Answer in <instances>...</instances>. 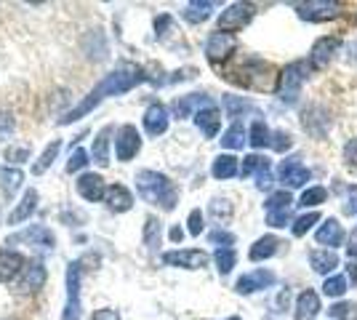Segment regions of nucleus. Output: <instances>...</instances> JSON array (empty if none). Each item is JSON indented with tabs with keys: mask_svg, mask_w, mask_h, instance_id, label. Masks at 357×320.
Masks as SVG:
<instances>
[{
	"mask_svg": "<svg viewBox=\"0 0 357 320\" xmlns=\"http://www.w3.org/2000/svg\"><path fill=\"white\" fill-rule=\"evenodd\" d=\"M144 80H149V75L142 70V67H136V64H120V67H115L112 73H107V75L91 89L89 96H83V99H80V102H77L59 123L61 125H67V123L80 121V118L89 115L93 107L102 105L107 96H118V93L131 91V89H136V86L144 83Z\"/></svg>",
	"mask_w": 357,
	"mask_h": 320,
	"instance_id": "obj_1",
	"label": "nucleus"
},
{
	"mask_svg": "<svg viewBox=\"0 0 357 320\" xmlns=\"http://www.w3.org/2000/svg\"><path fill=\"white\" fill-rule=\"evenodd\" d=\"M136 190H139V195L152 203V206H160L163 211H174L178 203V190L176 184L171 182L165 174L160 171H139L136 174Z\"/></svg>",
	"mask_w": 357,
	"mask_h": 320,
	"instance_id": "obj_2",
	"label": "nucleus"
},
{
	"mask_svg": "<svg viewBox=\"0 0 357 320\" xmlns=\"http://www.w3.org/2000/svg\"><path fill=\"white\" fill-rule=\"evenodd\" d=\"M307 77H310V64H307V61H294V64H288L283 70V75H280V83H278V96L283 99L285 105H294L298 99L301 86L307 83Z\"/></svg>",
	"mask_w": 357,
	"mask_h": 320,
	"instance_id": "obj_3",
	"label": "nucleus"
},
{
	"mask_svg": "<svg viewBox=\"0 0 357 320\" xmlns=\"http://www.w3.org/2000/svg\"><path fill=\"white\" fill-rule=\"evenodd\" d=\"M296 200L291 198V192H272L264 203V211H267V224L269 227H285L291 222V211H294Z\"/></svg>",
	"mask_w": 357,
	"mask_h": 320,
	"instance_id": "obj_4",
	"label": "nucleus"
},
{
	"mask_svg": "<svg viewBox=\"0 0 357 320\" xmlns=\"http://www.w3.org/2000/svg\"><path fill=\"white\" fill-rule=\"evenodd\" d=\"M19 243L35 245V248H40V251H54L56 238H54V232L48 227H43V224H32V227L16 232V235H11V238L6 241V245H19Z\"/></svg>",
	"mask_w": 357,
	"mask_h": 320,
	"instance_id": "obj_5",
	"label": "nucleus"
},
{
	"mask_svg": "<svg viewBox=\"0 0 357 320\" xmlns=\"http://www.w3.org/2000/svg\"><path fill=\"white\" fill-rule=\"evenodd\" d=\"M61 320H80V261L67 267V302Z\"/></svg>",
	"mask_w": 357,
	"mask_h": 320,
	"instance_id": "obj_6",
	"label": "nucleus"
},
{
	"mask_svg": "<svg viewBox=\"0 0 357 320\" xmlns=\"http://www.w3.org/2000/svg\"><path fill=\"white\" fill-rule=\"evenodd\" d=\"M253 19V6L251 3H232L227 6L219 16V32H238L243 30Z\"/></svg>",
	"mask_w": 357,
	"mask_h": 320,
	"instance_id": "obj_7",
	"label": "nucleus"
},
{
	"mask_svg": "<svg viewBox=\"0 0 357 320\" xmlns=\"http://www.w3.org/2000/svg\"><path fill=\"white\" fill-rule=\"evenodd\" d=\"M296 14L307 22H328L333 16H339V3H331V0H307V3H296L294 6Z\"/></svg>",
	"mask_w": 357,
	"mask_h": 320,
	"instance_id": "obj_8",
	"label": "nucleus"
},
{
	"mask_svg": "<svg viewBox=\"0 0 357 320\" xmlns=\"http://www.w3.org/2000/svg\"><path fill=\"white\" fill-rule=\"evenodd\" d=\"M142 150V137L136 131V125H123L115 137V155H118L120 163H128L134 160L136 155Z\"/></svg>",
	"mask_w": 357,
	"mask_h": 320,
	"instance_id": "obj_9",
	"label": "nucleus"
},
{
	"mask_svg": "<svg viewBox=\"0 0 357 320\" xmlns=\"http://www.w3.org/2000/svg\"><path fill=\"white\" fill-rule=\"evenodd\" d=\"M163 261L171 267H184V270H203L208 264V254L200 248H181V251H165Z\"/></svg>",
	"mask_w": 357,
	"mask_h": 320,
	"instance_id": "obj_10",
	"label": "nucleus"
},
{
	"mask_svg": "<svg viewBox=\"0 0 357 320\" xmlns=\"http://www.w3.org/2000/svg\"><path fill=\"white\" fill-rule=\"evenodd\" d=\"M240 174L243 176H256V187L259 190H269L272 187V166H269V158H264V155H248L243 160Z\"/></svg>",
	"mask_w": 357,
	"mask_h": 320,
	"instance_id": "obj_11",
	"label": "nucleus"
},
{
	"mask_svg": "<svg viewBox=\"0 0 357 320\" xmlns=\"http://www.w3.org/2000/svg\"><path fill=\"white\" fill-rule=\"evenodd\" d=\"M232 51H235V38H232L229 32H211L208 40H206V56H208L213 64H216V61H224Z\"/></svg>",
	"mask_w": 357,
	"mask_h": 320,
	"instance_id": "obj_12",
	"label": "nucleus"
},
{
	"mask_svg": "<svg viewBox=\"0 0 357 320\" xmlns=\"http://www.w3.org/2000/svg\"><path fill=\"white\" fill-rule=\"evenodd\" d=\"M75 187H77V195L83 200H89V203H96V200H102L107 195L105 179L99 174H80Z\"/></svg>",
	"mask_w": 357,
	"mask_h": 320,
	"instance_id": "obj_13",
	"label": "nucleus"
},
{
	"mask_svg": "<svg viewBox=\"0 0 357 320\" xmlns=\"http://www.w3.org/2000/svg\"><path fill=\"white\" fill-rule=\"evenodd\" d=\"M144 131L149 137H163L168 131V109L160 102H155L144 109Z\"/></svg>",
	"mask_w": 357,
	"mask_h": 320,
	"instance_id": "obj_14",
	"label": "nucleus"
},
{
	"mask_svg": "<svg viewBox=\"0 0 357 320\" xmlns=\"http://www.w3.org/2000/svg\"><path fill=\"white\" fill-rule=\"evenodd\" d=\"M278 176H280V182L285 187H304V184L310 182V168H304L298 160H283L280 168H278Z\"/></svg>",
	"mask_w": 357,
	"mask_h": 320,
	"instance_id": "obj_15",
	"label": "nucleus"
},
{
	"mask_svg": "<svg viewBox=\"0 0 357 320\" xmlns=\"http://www.w3.org/2000/svg\"><path fill=\"white\" fill-rule=\"evenodd\" d=\"M272 283H275V273H269V270H253V273H245L235 283V291L238 294H253V291L269 289Z\"/></svg>",
	"mask_w": 357,
	"mask_h": 320,
	"instance_id": "obj_16",
	"label": "nucleus"
},
{
	"mask_svg": "<svg viewBox=\"0 0 357 320\" xmlns=\"http://www.w3.org/2000/svg\"><path fill=\"white\" fill-rule=\"evenodd\" d=\"M45 277H48V273H45L43 264H40V261H32V264H27V267H24V275L19 277V283H16V291H22V294H30V291L43 289Z\"/></svg>",
	"mask_w": 357,
	"mask_h": 320,
	"instance_id": "obj_17",
	"label": "nucleus"
},
{
	"mask_svg": "<svg viewBox=\"0 0 357 320\" xmlns=\"http://www.w3.org/2000/svg\"><path fill=\"white\" fill-rule=\"evenodd\" d=\"M206 107H213L211 102V96L206 93H187V96H178L176 102H174V115L176 118H190L192 115V109H206Z\"/></svg>",
	"mask_w": 357,
	"mask_h": 320,
	"instance_id": "obj_18",
	"label": "nucleus"
},
{
	"mask_svg": "<svg viewBox=\"0 0 357 320\" xmlns=\"http://www.w3.org/2000/svg\"><path fill=\"white\" fill-rule=\"evenodd\" d=\"M339 51V38H320V40H314L312 46V54H310V61H312V67L317 70H323L328 61L333 59V54Z\"/></svg>",
	"mask_w": 357,
	"mask_h": 320,
	"instance_id": "obj_19",
	"label": "nucleus"
},
{
	"mask_svg": "<svg viewBox=\"0 0 357 320\" xmlns=\"http://www.w3.org/2000/svg\"><path fill=\"white\" fill-rule=\"evenodd\" d=\"M314 241L320 245H342L344 243V227L339 219H326V224H320L314 232Z\"/></svg>",
	"mask_w": 357,
	"mask_h": 320,
	"instance_id": "obj_20",
	"label": "nucleus"
},
{
	"mask_svg": "<svg viewBox=\"0 0 357 320\" xmlns=\"http://www.w3.org/2000/svg\"><path fill=\"white\" fill-rule=\"evenodd\" d=\"M195 123H197V128L203 131V137H206V139H213L216 134H219V125H222V115H219V109H216V107H206V109L195 112Z\"/></svg>",
	"mask_w": 357,
	"mask_h": 320,
	"instance_id": "obj_21",
	"label": "nucleus"
},
{
	"mask_svg": "<svg viewBox=\"0 0 357 320\" xmlns=\"http://www.w3.org/2000/svg\"><path fill=\"white\" fill-rule=\"evenodd\" d=\"M107 206L112 208V211H128L131 206H134V195H131V190L128 187H123V184H112V187H107Z\"/></svg>",
	"mask_w": 357,
	"mask_h": 320,
	"instance_id": "obj_22",
	"label": "nucleus"
},
{
	"mask_svg": "<svg viewBox=\"0 0 357 320\" xmlns=\"http://www.w3.org/2000/svg\"><path fill=\"white\" fill-rule=\"evenodd\" d=\"M35 208H38V190H27L24 195H22V200L16 203V208L11 211V216H8V224H19V222H24V219H30L32 213H35Z\"/></svg>",
	"mask_w": 357,
	"mask_h": 320,
	"instance_id": "obj_23",
	"label": "nucleus"
},
{
	"mask_svg": "<svg viewBox=\"0 0 357 320\" xmlns=\"http://www.w3.org/2000/svg\"><path fill=\"white\" fill-rule=\"evenodd\" d=\"M109 137H112V125H105L96 139H93V147H91V158L96 166H109Z\"/></svg>",
	"mask_w": 357,
	"mask_h": 320,
	"instance_id": "obj_24",
	"label": "nucleus"
},
{
	"mask_svg": "<svg viewBox=\"0 0 357 320\" xmlns=\"http://www.w3.org/2000/svg\"><path fill=\"white\" fill-rule=\"evenodd\" d=\"M24 267V259L16 254V251H0V283H8V280H14L19 270Z\"/></svg>",
	"mask_w": 357,
	"mask_h": 320,
	"instance_id": "obj_25",
	"label": "nucleus"
},
{
	"mask_svg": "<svg viewBox=\"0 0 357 320\" xmlns=\"http://www.w3.org/2000/svg\"><path fill=\"white\" fill-rule=\"evenodd\" d=\"M320 312V296L314 291H304L296 299V320H314Z\"/></svg>",
	"mask_w": 357,
	"mask_h": 320,
	"instance_id": "obj_26",
	"label": "nucleus"
},
{
	"mask_svg": "<svg viewBox=\"0 0 357 320\" xmlns=\"http://www.w3.org/2000/svg\"><path fill=\"white\" fill-rule=\"evenodd\" d=\"M278 248H280V241H278L275 235H264V238H259V241L251 245L248 257H251V261H264V259H269V257H275Z\"/></svg>",
	"mask_w": 357,
	"mask_h": 320,
	"instance_id": "obj_27",
	"label": "nucleus"
},
{
	"mask_svg": "<svg viewBox=\"0 0 357 320\" xmlns=\"http://www.w3.org/2000/svg\"><path fill=\"white\" fill-rule=\"evenodd\" d=\"M238 158L235 155H219L216 160H213V166H211V174L216 176V179H232V176H238Z\"/></svg>",
	"mask_w": 357,
	"mask_h": 320,
	"instance_id": "obj_28",
	"label": "nucleus"
},
{
	"mask_svg": "<svg viewBox=\"0 0 357 320\" xmlns=\"http://www.w3.org/2000/svg\"><path fill=\"white\" fill-rule=\"evenodd\" d=\"M211 11H213V3H208V0H192V3H187L184 6V19L190 22V24H200V22H206L211 16Z\"/></svg>",
	"mask_w": 357,
	"mask_h": 320,
	"instance_id": "obj_29",
	"label": "nucleus"
},
{
	"mask_svg": "<svg viewBox=\"0 0 357 320\" xmlns=\"http://www.w3.org/2000/svg\"><path fill=\"white\" fill-rule=\"evenodd\" d=\"M310 264H312L314 273L328 275L333 267H339V257H336V251H312L310 254Z\"/></svg>",
	"mask_w": 357,
	"mask_h": 320,
	"instance_id": "obj_30",
	"label": "nucleus"
},
{
	"mask_svg": "<svg viewBox=\"0 0 357 320\" xmlns=\"http://www.w3.org/2000/svg\"><path fill=\"white\" fill-rule=\"evenodd\" d=\"M0 182H3V192H6L8 198H14V192L22 187V182H24V174H22L19 168H3V171H0Z\"/></svg>",
	"mask_w": 357,
	"mask_h": 320,
	"instance_id": "obj_31",
	"label": "nucleus"
},
{
	"mask_svg": "<svg viewBox=\"0 0 357 320\" xmlns=\"http://www.w3.org/2000/svg\"><path fill=\"white\" fill-rule=\"evenodd\" d=\"M243 144H245V128H243V123H232V125L224 131L222 147H227V150H240Z\"/></svg>",
	"mask_w": 357,
	"mask_h": 320,
	"instance_id": "obj_32",
	"label": "nucleus"
},
{
	"mask_svg": "<svg viewBox=\"0 0 357 320\" xmlns=\"http://www.w3.org/2000/svg\"><path fill=\"white\" fill-rule=\"evenodd\" d=\"M59 150H61V142H59V139H54V142H51V144H48V147L43 150V155L38 158V163L32 166V174H43L45 168L51 166L54 160H56V155H59Z\"/></svg>",
	"mask_w": 357,
	"mask_h": 320,
	"instance_id": "obj_33",
	"label": "nucleus"
},
{
	"mask_svg": "<svg viewBox=\"0 0 357 320\" xmlns=\"http://www.w3.org/2000/svg\"><path fill=\"white\" fill-rule=\"evenodd\" d=\"M144 245L149 251H155L160 245V222L155 216H147V222H144Z\"/></svg>",
	"mask_w": 357,
	"mask_h": 320,
	"instance_id": "obj_34",
	"label": "nucleus"
},
{
	"mask_svg": "<svg viewBox=\"0 0 357 320\" xmlns=\"http://www.w3.org/2000/svg\"><path fill=\"white\" fill-rule=\"evenodd\" d=\"M213 261H216L219 273L227 275V273H232V267H235V261H238V254H235V248H219Z\"/></svg>",
	"mask_w": 357,
	"mask_h": 320,
	"instance_id": "obj_35",
	"label": "nucleus"
},
{
	"mask_svg": "<svg viewBox=\"0 0 357 320\" xmlns=\"http://www.w3.org/2000/svg\"><path fill=\"white\" fill-rule=\"evenodd\" d=\"M224 109H227L229 118H240L243 112L253 109V105L251 102H245V99H240V96H224Z\"/></svg>",
	"mask_w": 357,
	"mask_h": 320,
	"instance_id": "obj_36",
	"label": "nucleus"
},
{
	"mask_svg": "<svg viewBox=\"0 0 357 320\" xmlns=\"http://www.w3.org/2000/svg\"><path fill=\"white\" fill-rule=\"evenodd\" d=\"M272 134H269V128L264 125V121H256L251 125V134H248V142H251L253 147H267Z\"/></svg>",
	"mask_w": 357,
	"mask_h": 320,
	"instance_id": "obj_37",
	"label": "nucleus"
},
{
	"mask_svg": "<svg viewBox=\"0 0 357 320\" xmlns=\"http://www.w3.org/2000/svg\"><path fill=\"white\" fill-rule=\"evenodd\" d=\"M326 198H328L326 187H310V190H304V195H301V200H298V206L312 208V206H320Z\"/></svg>",
	"mask_w": 357,
	"mask_h": 320,
	"instance_id": "obj_38",
	"label": "nucleus"
},
{
	"mask_svg": "<svg viewBox=\"0 0 357 320\" xmlns=\"http://www.w3.org/2000/svg\"><path fill=\"white\" fill-rule=\"evenodd\" d=\"M323 294L326 296H344L347 294V277L344 275H333L323 283Z\"/></svg>",
	"mask_w": 357,
	"mask_h": 320,
	"instance_id": "obj_39",
	"label": "nucleus"
},
{
	"mask_svg": "<svg viewBox=\"0 0 357 320\" xmlns=\"http://www.w3.org/2000/svg\"><path fill=\"white\" fill-rule=\"evenodd\" d=\"M211 213H213L216 222H227L232 216V203L224 198H213L211 200Z\"/></svg>",
	"mask_w": 357,
	"mask_h": 320,
	"instance_id": "obj_40",
	"label": "nucleus"
},
{
	"mask_svg": "<svg viewBox=\"0 0 357 320\" xmlns=\"http://www.w3.org/2000/svg\"><path fill=\"white\" fill-rule=\"evenodd\" d=\"M317 222H320V213H317V211L298 216L296 222H294V235H296V238H301V235H304V232H310V229H312V224H317Z\"/></svg>",
	"mask_w": 357,
	"mask_h": 320,
	"instance_id": "obj_41",
	"label": "nucleus"
},
{
	"mask_svg": "<svg viewBox=\"0 0 357 320\" xmlns=\"http://www.w3.org/2000/svg\"><path fill=\"white\" fill-rule=\"evenodd\" d=\"M86 166H89V153L83 147H75V153H70V160H67V174H77Z\"/></svg>",
	"mask_w": 357,
	"mask_h": 320,
	"instance_id": "obj_42",
	"label": "nucleus"
},
{
	"mask_svg": "<svg viewBox=\"0 0 357 320\" xmlns=\"http://www.w3.org/2000/svg\"><path fill=\"white\" fill-rule=\"evenodd\" d=\"M208 238H211V243L219 245V248H232V243H235V235H232V232H224V229L211 232Z\"/></svg>",
	"mask_w": 357,
	"mask_h": 320,
	"instance_id": "obj_43",
	"label": "nucleus"
},
{
	"mask_svg": "<svg viewBox=\"0 0 357 320\" xmlns=\"http://www.w3.org/2000/svg\"><path fill=\"white\" fill-rule=\"evenodd\" d=\"M269 147H272V150H278V153H283V150L291 147V139H288L285 131H275L272 139H269Z\"/></svg>",
	"mask_w": 357,
	"mask_h": 320,
	"instance_id": "obj_44",
	"label": "nucleus"
},
{
	"mask_svg": "<svg viewBox=\"0 0 357 320\" xmlns=\"http://www.w3.org/2000/svg\"><path fill=\"white\" fill-rule=\"evenodd\" d=\"M187 229H190V235H200V232H203V211H200V208H195V211L190 213Z\"/></svg>",
	"mask_w": 357,
	"mask_h": 320,
	"instance_id": "obj_45",
	"label": "nucleus"
},
{
	"mask_svg": "<svg viewBox=\"0 0 357 320\" xmlns=\"http://www.w3.org/2000/svg\"><path fill=\"white\" fill-rule=\"evenodd\" d=\"M14 134V118L11 112H0V142Z\"/></svg>",
	"mask_w": 357,
	"mask_h": 320,
	"instance_id": "obj_46",
	"label": "nucleus"
},
{
	"mask_svg": "<svg viewBox=\"0 0 357 320\" xmlns=\"http://www.w3.org/2000/svg\"><path fill=\"white\" fill-rule=\"evenodd\" d=\"M91 320H120V312L112 310V307H102V310H93L91 312Z\"/></svg>",
	"mask_w": 357,
	"mask_h": 320,
	"instance_id": "obj_47",
	"label": "nucleus"
},
{
	"mask_svg": "<svg viewBox=\"0 0 357 320\" xmlns=\"http://www.w3.org/2000/svg\"><path fill=\"white\" fill-rule=\"evenodd\" d=\"M6 158L14 160V163H22V160L30 158V150L27 147H11V150H6Z\"/></svg>",
	"mask_w": 357,
	"mask_h": 320,
	"instance_id": "obj_48",
	"label": "nucleus"
},
{
	"mask_svg": "<svg viewBox=\"0 0 357 320\" xmlns=\"http://www.w3.org/2000/svg\"><path fill=\"white\" fill-rule=\"evenodd\" d=\"M349 310H355L352 305H333L331 307V318H339V320H347L349 318Z\"/></svg>",
	"mask_w": 357,
	"mask_h": 320,
	"instance_id": "obj_49",
	"label": "nucleus"
},
{
	"mask_svg": "<svg viewBox=\"0 0 357 320\" xmlns=\"http://www.w3.org/2000/svg\"><path fill=\"white\" fill-rule=\"evenodd\" d=\"M344 158L349 166H357V139H352L347 147H344Z\"/></svg>",
	"mask_w": 357,
	"mask_h": 320,
	"instance_id": "obj_50",
	"label": "nucleus"
},
{
	"mask_svg": "<svg viewBox=\"0 0 357 320\" xmlns=\"http://www.w3.org/2000/svg\"><path fill=\"white\" fill-rule=\"evenodd\" d=\"M347 254L357 259V235H352V241H349V245H347Z\"/></svg>",
	"mask_w": 357,
	"mask_h": 320,
	"instance_id": "obj_51",
	"label": "nucleus"
},
{
	"mask_svg": "<svg viewBox=\"0 0 357 320\" xmlns=\"http://www.w3.org/2000/svg\"><path fill=\"white\" fill-rule=\"evenodd\" d=\"M181 238H184V232H181V227H174V229H171V241H174V243H178Z\"/></svg>",
	"mask_w": 357,
	"mask_h": 320,
	"instance_id": "obj_52",
	"label": "nucleus"
},
{
	"mask_svg": "<svg viewBox=\"0 0 357 320\" xmlns=\"http://www.w3.org/2000/svg\"><path fill=\"white\" fill-rule=\"evenodd\" d=\"M349 59L357 61V40H355V43H352V46H349Z\"/></svg>",
	"mask_w": 357,
	"mask_h": 320,
	"instance_id": "obj_53",
	"label": "nucleus"
},
{
	"mask_svg": "<svg viewBox=\"0 0 357 320\" xmlns=\"http://www.w3.org/2000/svg\"><path fill=\"white\" fill-rule=\"evenodd\" d=\"M352 211L357 213V187L352 190Z\"/></svg>",
	"mask_w": 357,
	"mask_h": 320,
	"instance_id": "obj_54",
	"label": "nucleus"
},
{
	"mask_svg": "<svg viewBox=\"0 0 357 320\" xmlns=\"http://www.w3.org/2000/svg\"><path fill=\"white\" fill-rule=\"evenodd\" d=\"M349 277L357 280V264H349Z\"/></svg>",
	"mask_w": 357,
	"mask_h": 320,
	"instance_id": "obj_55",
	"label": "nucleus"
},
{
	"mask_svg": "<svg viewBox=\"0 0 357 320\" xmlns=\"http://www.w3.org/2000/svg\"><path fill=\"white\" fill-rule=\"evenodd\" d=\"M229 320H240V318H229Z\"/></svg>",
	"mask_w": 357,
	"mask_h": 320,
	"instance_id": "obj_56",
	"label": "nucleus"
}]
</instances>
